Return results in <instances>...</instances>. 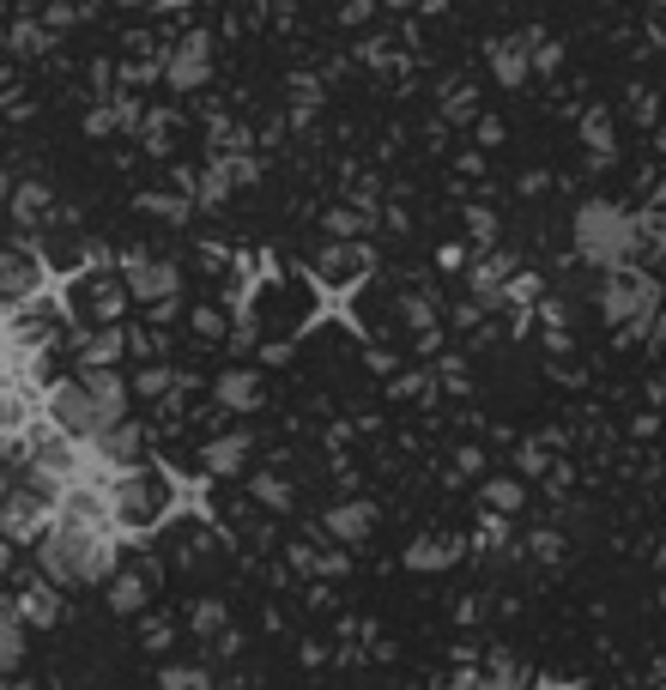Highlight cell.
I'll return each mask as SVG.
<instances>
[{
	"mask_svg": "<svg viewBox=\"0 0 666 690\" xmlns=\"http://www.w3.org/2000/svg\"><path fill=\"white\" fill-rule=\"evenodd\" d=\"M37 424V388L25 376H0V436H25Z\"/></svg>",
	"mask_w": 666,
	"mask_h": 690,
	"instance_id": "4fadbf2b",
	"label": "cell"
},
{
	"mask_svg": "<svg viewBox=\"0 0 666 690\" xmlns=\"http://www.w3.org/2000/svg\"><path fill=\"white\" fill-rule=\"evenodd\" d=\"M164 388H171V370H145V376H140V388H133V394H164Z\"/></svg>",
	"mask_w": 666,
	"mask_h": 690,
	"instance_id": "4dcf8cb0",
	"label": "cell"
},
{
	"mask_svg": "<svg viewBox=\"0 0 666 690\" xmlns=\"http://www.w3.org/2000/svg\"><path fill=\"white\" fill-rule=\"evenodd\" d=\"M104 496H109V527H116V534H128V539L157 534V527L171 522L176 508H183V484H176L171 467H157V460H145V467H133V472L104 479Z\"/></svg>",
	"mask_w": 666,
	"mask_h": 690,
	"instance_id": "7a4b0ae2",
	"label": "cell"
},
{
	"mask_svg": "<svg viewBox=\"0 0 666 690\" xmlns=\"http://www.w3.org/2000/svg\"><path fill=\"white\" fill-rule=\"evenodd\" d=\"M164 73H171V85H176V92L200 85V79H207V37H188L183 49L171 55V67H164Z\"/></svg>",
	"mask_w": 666,
	"mask_h": 690,
	"instance_id": "e0dca14e",
	"label": "cell"
},
{
	"mask_svg": "<svg viewBox=\"0 0 666 690\" xmlns=\"http://www.w3.org/2000/svg\"><path fill=\"white\" fill-rule=\"evenodd\" d=\"M636 236L649 255H666V207H642L636 212Z\"/></svg>",
	"mask_w": 666,
	"mask_h": 690,
	"instance_id": "cb8c5ba5",
	"label": "cell"
},
{
	"mask_svg": "<svg viewBox=\"0 0 666 690\" xmlns=\"http://www.w3.org/2000/svg\"><path fill=\"white\" fill-rule=\"evenodd\" d=\"M315 309H322V291H315V279H267L255 297H248V321L261 327L267 339H291L303 334V327L315 321Z\"/></svg>",
	"mask_w": 666,
	"mask_h": 690,
	"instance_id": "8992f818",
	"label": "cell"
},
{
	"mask_svg": "<svg viewBox=\"0 0 666 690\" xmlns=\"http://www.w3.org/2000/svg\"><path fill=\"white\" fill-rule=\"evenodd\" d=\"M522 503H527V491L515 479H491L484 484V508H491V515H515Z\"/></svg>",
	"mask_w": 666,
	"mask_h": 690,
	"instance_id": "603a6c76",
	"label": "cell"
},
{
	"mask_svg": "<svg viewBox=\"0 0 666 690\" xmlns=\"http://www.w3.org/2000/svg\"><path fill=\"white\" fill-rule=\"evenodd\" d=\"M25 472H43V479H55V484L92 479V467H85V448H79L67 430H55V424H31L25 430Z\"/></svg>",
	"mask_w": 666,
	"mask_h": 690,
	"instance_id": "ba28073f",
	"label": "cell"
},
{
	"mask_svg": "<svg viewBox=\"0 0 666 690\" xmlns=\"http://www.w3.org/2000/svg\"><path fill=\"white\" fill-rule=\"evenodd\" d=\"M25 660V618L19 606H0V673H13Z\"/></svg>",
	"mask_w": 666,
	"mask_h": 690,
	"instance_id": "ffe728a7",
	"label": "cell"
},
{
	"mask_svg": "<svg viewBox=\"0 0 666 690\" xmlns=\"http://www.w3.org/2000/svg\"><path fill=\"white\" fill-rule=\"evenodd\" d=\"M255 496H261L267 508H285V503H291V491H285L279 479H255Z\"/></svg>",
	"mask_w": 666,
	"mask_h": 690,
	"instance_id": "f546056e",
	"label": "cell"
},
{
	"mask_svg": "<svg viewBox=\"0 0 666 690\" xmlns=\"http://www.w3.org/2000/svg\"><path fill=\"white\" fill-rule=\"evenodd\" d=\"M255 388H261V382L248 376V370H236V376H224V382H219V400H224V406H255V400H261Z\"/></svg>",
	"mask_w": 666,
	"mask_h": 690,
	"instance_id": "4316f807",
	"label": "cell"
},
{
	"mask_svg": "<svg viewBox=\"0 0 666 690\" xmlns=\"http://www.w3.org/2000/svg\"><path fill=\"white\" fill-rule=\"evenodd\" d=\"M37 563L55 587H85L116 575V534L109 527H79V522H49L37 534Z\"/></svg>",
	"mask_w": 666,
	"mask_h": 690,
	"instance_id": "3957f363",
	"label": "cell"
},
{
	"mask_svg": "<svg viewBox=\"0 0 666 690\" xmlns=\"http://www.w3.org/2000/svg\"><path fill=\"white\" fill-rule=\"evenodd\" d=\"M370 273H376V261H370L364 243H327L309 261V279H315L322 297H346V291H358Z\"/></svg>",
	"mask_w": 666,
	"mask_h": 690,
	"instance_id": "8fae6325",
	"label": "cell"
},
{
	"mask_svg": "<svg viewBox=\"0 0 666 690\" xmlns=\"http://www.w3.org/2000/svg\"><path fill=\"white\" fill-rule=\"evenodd\" d=\"M654 334H661V339H666V303H661V315H654Z\"/></svg>",
	"mask_w": 666,
	"mask_h": 690,
	"instance_id": "1f68e13d",
	"label": "cell"
},
{
	"mask_svg": "<svg viewBox=\"0 0 666 690\" xmlns=\"http://www.w3.org/2000/svg\"><path fill=\"white\" fill-rule=\"evenodd\" d=\"M327 534L340 539V546H364L376 534V503H334L327 508Z\"/></svg>",
	"mask_w": 666,
	"mask_h": 690,
	"instance_id": "9a60e30c",
	"label": "cell"
},
{
	"mask_svg": "<svg viewBox=\"0 0 666 690\" xmlns=\"http://www.w3.org/2000/svg\"><path fill=\"white\" fill-rule=\"evenodd\" d=\"M0 690H31V685H0Z\"/></svg>",
	"mask_w": 666,
	"mask_h": 690,
	"instance_id": "836d02e7",
	"label": "cell"
},
{
	"mask_svg": "<svg viewBox=\"0 0 666 690\" xmlns=\"http://www.w3.org/2000/svg\"><path fill=\"white\" fill-rule=\"evenodd\" d=\"M575 255L600 273L636 267L642 236H636V212H624L618 200H582L575 207Z\"/></svg>",
	"mask_w": 666,
	"mask_h": 690,
	"instance_id": "277c9868",
	"label": "cell"
},
{
	"mask_svg": "<svg viewBox=\"0 0 666 690\" xmlns=\"http://www.w3.org/2000/svg\"><path fill=\"white\" fill-rule=\"evenodd\" d=\"M224 624H231V612H224L219 599H200L195 612H188V630H195V636H224Z\"/></svg>",
	"mask_w": 666,
	"mask_h": 690,
	"instance_id": "484cf974",
	"label": "cell"
},
{
	"mask_svg": "<svg viewBox=\"0 0 666 690\" xmlns=\"http://www.w3.org/2000/svg\"><path fill=\"white\" fill-rule=\"evenodd\" d=\"M43 412H49L55 430H67L73 443H92L104 430H116L128 418V382L116 370H79V376L49 382L43 394Z\"/></svg>",
	"mask_w": 666,
	"mask_h": 690,
	"instance_id": "6da1fadb",
	"label": "cell"
},
{
	"mask_svg": "<svg viewBox=\"0 0 666 690\" xmlns=\"http://www.w3.org/2000/svg\"><path fill=\"white\" fill-rule=\"evenodd\" d=\"M654 207H666V183H661V188H654Z\"/></svg>",
	"mask_w": 666,
	"mask_h": 690,
	"instance_id": "d6a6232c",
	"label": "cell"
},
{
	"mask_svg": "<svg viewBox=\"0 0 666 690\" xmlns=\"http://www.w3.org/2000/svg\"><path fill=\"white\" fill-rule=\"evenodd\" d=\"M200 460H207L212 479H231V472H243V460H248V436H212Z\"/></svg>",
	"mask_w": 666,
	"mask_h": 690,
	"instance_id": "ac0fdd59",
	"label": "cell"
},
{
	"mask_svg": "<svg viewBox=\"0 0 666 690\" xmlns=\"http://www.w3.org/2000/svg\"><path fill=\"white\" fill-rule=\"evenodd\" d=\"M491 73L503 79V85H522V79H527V37L491 43Z\"/></svg>",
	"mask_w": 666,
	"mask_h": 690,
	"instance_id": "d6986e66",
	"label": "cell"
},
{
	"mask_svg": "<svg viewBox=\"0 0 666 690\" xmlns=\"http://www.w3.org/2000/svg\"><path fill=\"white\" fill-rule=\"evenodd\" d=\"M582 133H588V145H594V157H612V121L594 109L588 121H582Z\"/></svg>",
	"mask_w": 666,
	"mask_h": 690,
	"instance_id": "83f0119b",
	"label": "cell"
},
{
	"mask_svg": "<svg viewBox=\"0 0 666 690\" xmlns=\"http://www.w3.org/2000/svg\"><path fill=\"white\" fill-rule=\"evenodd\" d=\"M455 558H460L455 539H419V546L406 551V563H412V570H448Z\"/></svg>",
	"mask_w": 666,
	"mask_h": 690,
	"instance_id": "44dd1931",
	"label": "cell"
},
{
	"mask_svg": "<svg viewBox=\"0 0 666 690\" xmlns=\"http://www.w3.org/2000/svg\"><path fill=\"white\" fill-rule=\"evenodd\" d=\"M19 618H25V630H49V624H61V587L49 582V575H37V582H25L19 587Z\"/></svg>",
	"mask_w": 666,
	"mask_h": 690,
	"instance_id": "5bb4252c",
	"label": "cell"
},
{
	"mask_svg": "<svg viewBox=\"0 0 666 690\" xmlns=\"http://www.w3.org/2000/svg\"><path fill=\"white\" fill-rule=\"evenodd\" d=\"M13 219L19 224H43V219H49V188H43V183L19 188V195H13Z\"/></svg>",
	"mask_w": 666,
	"mask_h": 690,
	"instance_id": "7402d4cb",
	"label": "cell"
},
{
	"mask_svg": "<svg viewBox=\"0 0 666 690\" xmlns=\"http://www.w3.org/2000/svg\"><path fill=\"white\" fill-rule=\"evenodd\" d=\"M121 279H128V297L152 303V309H164V303L183 291V273H176V261H157V255H133V261L121 267Z\"/></svg>",
	"mask_w": 666,
	"mask_h": 690,
	"instance_id": "7c38bea8",
	"label": "cell"
},
{
	"mask_svg": "<svg viewBox=\"0 0 666 690\" xmlns=\"http://www.w3.org/2000/svg\"><path fill=\"white\" fill-rule=\"evenodd\" d=\"M109 606H116V612H140L145 606V582L140 575H109Z\"/></svg>",
	"mask_w": 666,
	"mask_h": 690,
	"instance_id": "d4e9b609",
	"label": "cell"
},
{
	"mask_svg": "<svg viewBox=\"0 0 666 690\" xmlns=\"http://www.w3.org/2000/svg\"><path fill=\"white\" fill-rule=\"evenodd\" d=\"M85 448V467H92V479H116V472H133L152 460V448H145V430L128 424L121 418L116 430H104V436H92V443H79Z\"/></svg>",
	"mask_w": 666,
	"mask_h": 690,
	"instance_id": "9c48e42d",
	"label": "cell"
},
{
	"mask_svg": "<svg viewBox=\"0 0 666 690\" xmlns=\"http://www.w3.org/2000/svg\"><path fill=\"white\" fill-rule=\"evenodd\" d=\"M43 291H49V267L37 248H0V321L37 303Z\"/></svg>",
	"mask_w": 666,
	"mask_h": 690,
	"instance_id": "30bf717a",
	"label": "cell"
},
{
	"mask_svg": "<svg viewBox=\"0 0 666 690\" xmlns=\"http://www.w3.org/2000/svg\"><path fill=\"white\" fill-rule=\"evenodd\" d=\"M121 352H128L121 327H92V334H79V370H116Z\"/></svg>",
	"mask_w": 666,
	"mask_h": 690,
	"instance_id": "2e32d148",
	"label": "cell"
},
{
	"mask_svg": "<svg viewBox=\"0 0 666 690\" xmlns=\"http://www.w3.org/2000/svg\"><path fill=\"white\" fill-rule=\"evenodd\" d=\"M600 315L606 327H618L624 339H642L661 315V285H654L642 267H618V273H600Z\"/></svg>",
	"mask_w": 666,
	"mask_h": 690,
	"instance_id": "52a82bcc",
	"label": "cell"
},
{
	"mask_svg": "<svg viewBox=\"0 0 666 690\" xmlns=\"http://www.w3.org/2000/svg\"><path fill=\"white\" fill-rule=\"evenodd\" d=\"M164 690H212V678L200 673V666H171V673H164Z\"/></svg>",
	"mask_w": 666,
	"mask_h": 690,
	"instance_id": "f1b7e54d",
	"label": "cell"
},
{
	"mask_svg": "<svg viewBox=\"0 0 666 690\" xmlns=\"http://www.w3.org/2000/svg\"><path fill=\"white\" fill-rule=\"evenodd\" d=\"M121 309H128V279H121L116 267H104V261L79 267V273L61 285V315H67V327H79V334L116 327Z\"/></svg>",
	"mask_w": 666,
	"mask_h": 690,
	"instance_id": "5b68a950",
	"label": "cell"
}]
</instances>
